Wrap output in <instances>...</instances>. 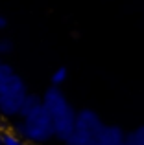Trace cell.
I'll return each instance as SVG.
<instances>
[{"label": "cell", "mask_w": 144, "mask_h": 145, "mask_svg": "<svg viewBox=\"0 0 144 145\" xmlns=\"http://www.w3.org/2000/svg\"><path fill=\"white\" fill-rule=\"evenodd\" d=\"M13 68L9 66L7 63H0V94H2L4 86L7 85V81H9V77L13 75Z\"/></svg>", "instance_id": "cell-8"}, {"label": "cell", "mask_w": 144, "mask_h": 145, "mask_svg": "<svg viewBox=\"0 0 144 145\" xmlns=\"http://www.w3.org/2000/svg\"><path fill=\"white\" fill-rule=\"evenodd\" d=\"M126 145H144V125L126 134Z\"/></svg>", "instance_id": "cell-7"}, {"label": "cell", "mask_w": 144, "mask_h": 145, "mask_svg": "<svg viewBox=\"0 0 144 145\" xmlns=\"http://www.w3.org/2000/svg\"><path fill=\"white\" fill-rule=\"evenodd\" d=\"M100 145H126V132L116 125H104L98 142Z\"/></svg>", "instance_id": "cell-5"}, {"label": "cell", "mask_w": 144, "mask_h": 145, "mask_svg": "<svg viewBox=\"0 0 144 145\" xmlns=\"http://www.w3.org/2000/svg\"><path fill=\"white\" fill-rule=\"evenodd\" d=\"M104 129L100 116L90 108H83L76 112V121L72 129L67 145H94L100 138V132Z\"/></svg>", "instance_id": "cell-3"}, {"label": "cell", "mask_w": 144, "mask_h": 145, "mask_svg": "<svg viewBox=\"0 0 144 145\" xmlns=\"http://www.w3.org/2000/svg\"><path fill=\"white\" fill-rule=\"evenodd\" d=\"M67 77H69V72H67V68H57V70L52 74V86H57L59 88V85H63V83L67 81Z\"/></svg>", "instance_id": "cell-10"}, {"label": "cell", "mask_w": 144, "mask_h": 145, "mask_svg": "<svg viewBox=\"0 0 144 145\" xmlns=\"http://www.w3.org/2000/svg\"><path fill=\"white\" fill-rule=\"evenodd\" d=\"M41 105H43V101H41L39 96H35V94H28V96L24 97V101H22V105H20L18 116H20V118L28 116L30 112H33V110H35L37 106H41Z\"/></svg>", "instance_id": "cell-6"}, {"label": "cell", "mask_w": 144, "mask_h": 145, "mask_svg": "<svg viewBox=\"0 0 144 145\" xmlns=\"http://www.w3.org/2000/svg\"><path fill=\"white\" fill-rule=\"evenodd\" d=\"M13 52V42L9 39H0V55H7Z\"/></svg>", "instance_id": "cell-11"}, {"label": "cell", "mask_w": 144, "mask_h": 145, "mask_svg": "<svg viewBox=\"0 0 144 145\" xmlns=\"http://www.w3.org/2000/svg\"><path fill=\"white\" fill-rule=\"evenodd\" d=\"M13 134L32 143H44L54 138V127H52L50 116L46 114L44 106H37L33 112H30L20 121H17L13 125Z\"/></svg>", "instance_id": "cell-2"}, {"label": "cell", "mask_w": 144, "mask_h": 145, "mask_svg": "<svg viewBox=\"0 0 144 145\" xmlns=\"http://www.w3.org/2000/svg\"><path fill=\"white\" fill-rule=\"evenodd\" d=\"M4 129H6V123H4V120L0 118V132H4Z\"/></svg>", "instance_id": "cell-13"}, {"label": "cell", "mask_w": 144, "mask_h": 145, "mask_svg": "<svg viewBox=\"0 0 144 145\" xmlns=\"http://www.w3.org/2000/svg\"><path fill=\"white\" fill-rule=\"evenodd\" d=\"M43 106L46 110V114L50 116L52 127H54V138L67 142L74 129L76 121V110L72 108L69 99L65 97V94L57 88V86H50L44 92V96L41 97Z\"/></svg>", "instance_id": "cell-1"}, {"label": "cell", "mask_w": 144, "mask_h": 145, "mask_svg": "<svg viewBox=\"0 0 144 145\" xmlns=\"http://www.w3.org/2000/svg\"><path fill=\"white\" fill-rule=\"evenodd\" d=\"M26 96H28L26 83L22 81L20 75L13 74L0 94V114L6 118L18 116V110H20V105Z\"/></svg>", "instance_id": "cell-4"}, {"label": "cell", "mask_w": 144, "mask_h": 145, "mask_svg": "<svg viewBox=\"0 0 144 145\" xmlns=\"http://www.w3.org/2000/svg\"><path fill=\"white\" fill-rule=\"evenodd\" d=\"M0 145H2V132H0Z\"/></svg>", "instance_id": "cell-14"}, {"label": "cell", "mask_w": 144, "mask_h": 145, "mask_svg": "<svg viewBox=\"0 0 144 145\" xmlns=\"http://www.w3.org/2000/svg\"><path fill=\"white\" fill-rule=\"evenodd\" d=\"M94 145H100V143H94Z\"/></svg>", "instance_id": "cell-15"}, {"label": "cell", "mask_w": 144, "mask_h": 145, "mask_svg": "<svg viewBox=\"0 0 144 145\" xmlns=\"http://www.w3.org/2000/svg\"><path fill=\"white\" fill-rule=\"evenodd\" d=\"M2 145H30L13 132H2Z\"/></svg>", "instance_id": "cell-9"}, {"label": "cell", "mask_w": 144, "mask_h": 145, "mask_svg": "<svg viewBox=\"0 0 144 145\" xmlns=\"http://www.w3.org/2000/svg\"><path fill=\"white\" fill-rule=\"evenodd\" d=\"M6 24H7V22H6V18H4L2 15H0V29H4V28H6Z\"/></svg>", "instance_id": "cell-12"}]
</instances>
